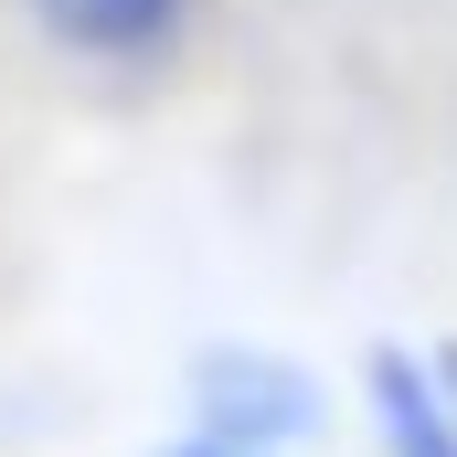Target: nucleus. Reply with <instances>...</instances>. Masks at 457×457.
I'll return each instance as SVG.
<instances>
[{
    "label": "nucleus",
    "mask_w": 457,
    "mask_h": 457,
    "mask_svg": "<svg viewBox=\"0 0 457 457\" xmlns=\"http://www.w3.org/2000/svg\"><path fill=\"white\" fill-rule=\"evenodd\" d=\"M192 394H203V436L234 447V457H266V447L320 436V383H309L298 361H277V351H203Z\"/></svg>",
    "instance_id": "f257e3e1"
},
{
    "label": "nucleus",
    "mask_w": 457,
    "mask_h": 457,
    "mask_svg": "<svg viewBox=\"0 0 457 457\" xmlns=\"http://www.w3.org/2000/svg\"><path fill=\"white\" fill-rule=\"evenodd\" d=\"M43 43L86 54V64H149L192 32V0H21Z\"/></svg>",
    "instance_id": "f03ea898"
},
{
    "label": "nucleus",
    "mask_w": 457,
    "mask_h": 457,
    "mask_svg": "<svg viewBox=\"0 0 457 457\" xmlns=\"http://www.w3.org/2000/svg\"><path fill=\"white\" fill-rule=\"evenodd\" d=\"M372 426L383 457H457V394L415 351H372Z\"/></svg>",
    "instance_id": "7ed1b4c3"
},
{
    "label": "nucleus",
    "mask_w": 457,
    "mask_h": 457,
    "mask_svg": "<svg viewBox=\"0 0 457 457\" xmlns=\"http://www.w3.org/2000/svg\"><path fill=\"white\" fill-rule=\"evenodd\" d=\"M170 457H234V447H213V436H192V447H170Z\"/></svg>",
    "instance_id": "20e7f679"
}]
</instances>
